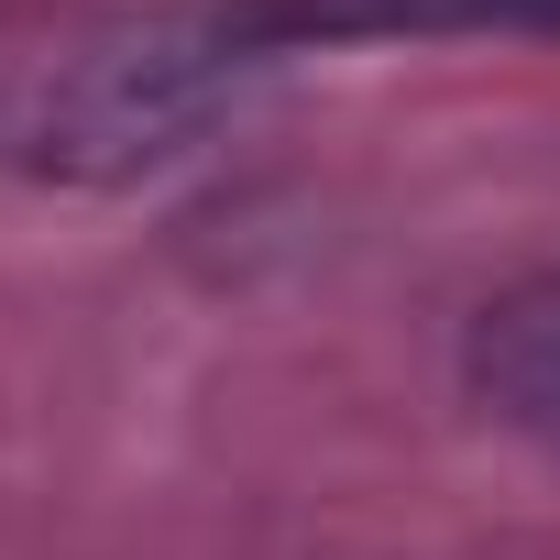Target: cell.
I'll return each instance as SVG.
<instances>
[{"instance_id": "1", "label": "cell", "mask_w": 560, "mask_h": 560, "mask_svg": "<svg viewBox=\"0 0 560 560\" xmlns=\"http://www.w3.org/2000/svg\"><path fill=\"white\" fill-rule=\"evenodd\" d=\"M242 67H287L319 45H440V34H560V0H220Z\"/></svg>"}, {"instance_id": "2", "label": "cell", "mask_w": 560, "mask_h": 560, "mask_svg": "<svg viewBox=\"0 0 560 560\" xmlns=\"http://www.w3.org/2000/svg\"><path fill=\"white\" fill-rule=\"evenodd\" d=\"M472 374L505 418H538L560 429V298H516L483 341H472Z\"/></svg>"}]
</instances>
